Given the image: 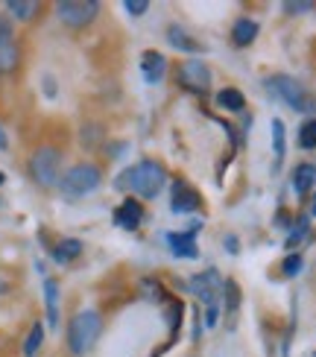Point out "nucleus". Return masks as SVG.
Returning <instances> with one entry per match:
<instances>
[{"instance_id":"obj_27","label":"nucleus","mask_w":316,"mask_h":357,"mask_svg":"<svg viewBox=\"0 0 316 357\" xmlns=\"http://www.w3.org/2000/svg\"><path fill=\"white\" fill-rule=\"evenodd\" d=\"M305 235H308V220H301V223H299V228H296V232L290 235V240H287V249H293V246H296V244H299V240L305 237Z\"/></svg>"},{"instance_id":"obj_29","label":"nucleus","mask_w":316,"mask_h":357,"mask_svg":"<svg viewBox=\"0 0 316 357\" xmlns=\"http://www.w3.org/2000/svg\"><path fill=\"white\" fill-rule=\"evenodd\" d=\"M3 179H6V176H3V173H0V184H3Z\"/></svg>"},{"instance_id":"obj_1","label":"nucleus","mask_w":316,"mask_h":357,"mask_svg":"<svg viewBox=\"0 0 316 357\" xmlns=\"http://www.w3.org/2000/svg\"><path fill=\"white\" fill-rule=\"evenodd\" d=\"M164 182H167V173H164V167L158 161H138V164H132L118 176V188L120 191H132V193H138L143 199H152V196L161 193Z\"/></svg>"},{"instance_id":"obj_28","label":"nucleus","mask_w":316,"mask_h":357,"mask_svg":"<svg viewBox=\"0 0 316 357\" xmlns=\"http://www.w3.org/2000/svg\"><path fill=\"white\" fill-rule=\"evenodd\" d=\"M3 290H6V281H3V278H0V293H3Z\"/></svg>"},{"instance_id":"obj_18","label":"nucleus","mask_w":316,"mask_h":357,"mask_svg":"<svg viewBox=\"0 0 316 357\" xmlns=\"http://www.w3.org/2000/svg\"><path fill=\"white\" fill-rule=\"evenodd\" d=\"M217 106L226 109V111H243V106H246V100H243V94L237 88H223L217 94Z\"/></svg>"},{"instance_id":"obj_9","label":"nucleus","mask_w":316,"mask_h":357,"mask_svg":"<svg viewBox=\"0 0 316 357\" xmlns=\"http://www.w3.org/2000/svg\"><path fill=\"white\" fill-rule=\"evenodd\" d=\"M199 203H203V196H199L196 188H191L188 182H176L173 184V205H170V211L173 214H193L199 208Z\"/></svg>"},{"instance_id":"obj_12","label":"nucleus","mask_w":316,"mask_h":357,"mask_svg":"<svg viewBox=\"0 0 316 357\" xmlns=\"http://www.w3.org/2000/svg\"><path fill=\"white\" fill-rule=\"evenodd\" d=\"M141 220H143V208L135 199H126V203L114 211V225H120V228H138Z\"/></svg>"},{"instance_id":"obj_8","label":"nucleus","mask_w":316,"mask_h":357,"mask_svg":"<svg viewBox=\"0 0 316 357\" xmlns=\"http://www.w3.org/2000/svg\"><path fill=\"white\" fill-rule=\"evenodd\" d=\"M191 290H193L199 299H203L208 308H217V293L223 290V278L217 276V269H208V273L196 276V278L191 281Z\"/></svg>"},{"instance_id":"obj_21","label":"nucleus","mask_w":316,"mask_h":357,"mask_svg":"<svg viewBox=\"0 0 316 357\" xmlns=\"http://www.w3.org/2000/svg\"><path fill=\"white\" fill-rule=\"evenodd\" d=\"M41 342H45V328L35 322L33 331H30V337H26V342H24V354H26V357H35L38 349H41Z\"/></svg>"},{"instance_id":"obj_13","label":"nucleus","mask_w":316,"mask_h":357,"mask_svg":"<svg viewBox=\"0 0 316 357\" xmlns=\"http://www.w3.org/2000/svg\"><path fill=\"white\" fill-rule=\"evenodd\" d=\"M167 38H170V45H173L176 50H184V53H199V50H203V45H199V41H193V38L184 33L182 26H176V24L167 30Z\"/></svg>"},{"instance_id":"obj_3","label":"nucleus","mask_w":316,"mask_h":357,"mask_svg":"<svg viewBox=\"0 0 316 357\" xmlns=\"http://www.w3.org/2000/svg\"><path fill=\"white\" fill-rule=\"evenodd\" d=\"M97 184H100V170L94 164H77L59 179V188L65 196H85L97 191Z\"/></svg>"},{"instance_id":"obj_24","label":"nucleus","mask_w":316,"mask_h":357,"mask_svg":"<svg viewBox=\"0 0 316 357\" xmlns=\"http://www.w3.org/2000/svg\"><path fill=\"white\" fill-rule=\"evenodd\" d=\"M305 267V261H301V255H287L284 258V276H299V269Z\"/></svg>"},{"instance_id":"obj_25","label":"nucleus","mask_w":316,"mask_h":357,"mask_svg":"<svg viewBox=\"0 0 316 357\" xmlns=\"http://www.w3.org/2000/svg\"><path fill=\"white\" fill-rule=\"evenodd\" d=\"M313 3H308V0H287L284 3V12L287 15H299V12H310Z\"/></svg>"},{"instance_id":"obj_10","label":"nucleus","mask_w":316,"mask_h":357,"mask_svg":"<svg viewBox=\"0 0 316 357\" xmlns=\"http://www.w3.org/2000/svg\"><path fill=\"white\" fill-rule=\"evenodd\" d=\"M196 232H199V223H193L191 232H173V235H167V244H170V252L176 255V258H196Z\"/></svg>"},{"instance_id":"obj_17","label":"nucleus","mask_w":316,"mask_h":357,"mask_svg":"<svg viewBox=\"0 0 316 357\" xmlns=\"http://www.w3.org/2000/svg\"><path fill=\"white\" fill-rule=\"evenodd\" d=\"M79 252H82V244H79V240L68 237V240H62V244L53 249V261H59V264H68V261L79 258Z\"/></svg>"},{"instance_id":"obj_16","label":"nucleus","mask_w":316,"mask_h":357,"mask_svg":"<svg viewBox=\"0 0 316 357\" xmlns=\"http://www.w3.org/2000/svg\"><path fill=\"white\" fill-rule=\"evenodd\" d=\"M45 296H47V322L56 328L59 325V284L53 278L45 281Z\"/></svg>"},{"instance_id":"obj_4","label":"nucleus","mask_w":316,"mask_h":357,"mask_svg":"<svg viewBox=\"0 0 316 357\" xmlns=\"http://www.w3.org/2000/svg\"><path fill=\"white\" fill-rule=\"evenodd\" d=\"M59 161H62V155L56 152L53 147L35 150V155L30 159V173H33V179L41 184V188H53V184H59Z\"/></svg>"},{"instance_id":"obj_23","label":"nucleus","mask_w":316,"mask_h":357,"mask_svg":"<svg viewBox=\"0 0 316 357\" xmlns=\"http://www.w3.org/2000/svg\"><path fill=\"white\" fill-rule=\"evenodd\" d=\"M299 144L305 147V150H313V147H316V120H308V123L299 129Z\"/></svg>"},{"instance_id":"obj_26","label":"nucleus","mask_w":316,"mask_h":357,"mask_svg":"<svg viewBox=\"0 0 316 357\" xmlns=\"http://www.w3.org/2000/svg\"><path fill=\"white\" fill-rule=\"evenodd\" d=\"M123 6H126V12H129V15H135V18H138V15H143V12L150 9V3H147V0H126Z\"/></svg>"},{"instance_id":"obj_14","label":"nucleus","mask_w":316,"mask_h":357,"mask_svg":"<svg viewBox=\"0 0 316 357\" xmlns=\"http://www.w3.org/2000/svg\"><path fill=\"white\" fill-rule=\"evenodd\" d=\"M316 182V167L313 164H299L293 170V191L296 193H308Z\"/></svg>"},{"instance_id":"obj_30","label":"nucleus","mask_w":316,"mask_h":357,"mask_svg":"<svg viewBox=\"0 0 316 357\" xmlns=\"http://www.w3.org/2000/svg\"><path fill=\"white\" fill-rule=\"evenodd\" d=\"M313 214H316V199H313Z\"/></svg>"},{"instance_id":"obj_19","label":"nucleus","mask_w":316,"mask_h":357,"mask_svg":"<svg viewBox=\"0 0 316 357\" xmlns=\"http://www.w3.org/2000/svg\"><path fill=\"white\" fill-rule=\"evenodd\" d=\"M6 9H9L15 18H21V21H30L35 12H38V3H35V0H9Z\"/></svg>"},{"instance_id":"obj_20","label":"nucleus","mask_w":316,"mask_h":357,"mask_svg":"<svg viewBox=\"0 0 316 357\" xmlns=\"http://www.w3.org/2000/svg\"><path fill=\"white\" fill-rule=\"evenodd\" d=\"M18 65V47L12 41H0V70H15Z\"/></svg>"},{"instance_id":"obj_11","label":"nucleus","mask_w":316,"mask_h":357,"mask_svg":"<svg viewBox=\"0 0 316 357\" xmlns=\"http://www.w3.org/2000/svg\"><path fill=\"white\" fill-rule=\"evenodd\" d=\"M141 74H143V79H147L150 85L161 82V79H164V74H167V59H164L161 53L147 50V53L141 56Z\"/></svg>"},{"instance_id":"obj_6","label":"nucleus","mask_w":316,"mask_h":357,"mask_svg":"<svg viewBox=\"0 0 316 357\" xmlns=\"http://www.w3.org/2000/svg\"><path fill=\"white\" fill-rule=\"evenodd\" d=\"M267 88L276 94V97H281L287 106H290L293 111H305L308 109V97H305V88L293 79V77H284V74H278V77H269L267 79Z\"/></svg>"},{"instance_id":"obj_22","label":"nucleus","mask_w":316,"mask_h":357,"mask_svg":"<svg viewBox=\"0 0 316 357\" xmlns=\"http://www.w3.org/2000/svg\"><path fill=\"white\" fill-rule=\"evenodd\" d=\"M272 144H276V159L281 161L284 152H287V147H284V123H281L278 118L272 120Z\"/></svg>"},{"instance_id":"obj_5","label":"nucleus","mask_w":316,"mask_h":357,"mask_svg":"<svg viewBox=\"0 0 316 357\" xmlns=\"http://www.w3.org/2000/svg\"><path fill=\"white\" fill-rule=\"evenodd\" d=\"M100 12V3L97 0H62L59 6H56V15L62 18V24L68 26H85L97 18Z\"/></svg>"},{"instance_id":"obj_7","label":"nucleus","mask_w":316,"mask_h":357,"mask_svg":"<svg viewBox=\"0 0 316 357\" xmlns=\"http://www.w3.org/2000/svg\"><path fill=\"white\" fill-rule=\"evenodd\" d=\"M179 82L184 85L188 91H196V94H205L211 88V70L203 59H191L179 68Z\"/></svg>"},{"instance_id":"obj_15","label":"nucleus","mask_w":316,"mask_h":357,"mask_svg":"<svg viewBox=\"0 0 316 357\" xmlns=\"http://www.w3.org/2000/svg\"><path fill=\"white\" fill-rule=\"evenodd\" d=\"M232 38H235V45H237V47L252 45V41L258 38V24L249 21V18H240V21L235 24V30H232Z\"/></svg>"},{"instance_id":"obj_2","label":"nucleus","mask_w":316,"mask_h":357,"mask_svg":"<svg viewBox=\"0 0 316 357\" xmlns=\"http://www.w3.org/2000/svg\"><path fill=\"white\" fill-rule=\"evenodd\" d=\"M100 331H103L100 313H94V310L77 313V317L70 319V328H68V346H70V351H74V354H85L97 342Z\"/></svg>"}]
</instances>
